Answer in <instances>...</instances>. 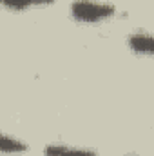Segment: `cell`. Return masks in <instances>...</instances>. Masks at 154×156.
Listing matches in <instances>:
<instances>
[{
    "label": "cell",
    "instance_id": "6",
    "mask_svg": "<svg viewBox=\"0 0 154 156\" xmlns=\"http://www.w3.org/2000/svg\"><path fill=\"white\" fill-rule=\"evenodd\" d=\"M127 156H132V154H127Z\"/></svg>",
    "mask_w": 154,
    "mask_h": 156
},
{
    "label": "cell",
    "instance_id": "4",
    "mask_svg": "<svg viewBox=\"0 0 154 156\" xmlns=\"http://www.w3.org/2000/svg\"><path fill=\"white\" fill-rule=\"evenodd\" d=\"M27 151H29V145L24 140L0 131V154L2 156H18Z\"/></svg>",
    "mask_w": 154,
    "mask_h": 156
},
{
    "label": "cell",
    "instance_id": "3",
    "mask_svg": "<svg viewBox=\"0 0 154 156\" xmlns=\"http://www.w3.org/2000/svg\"><path fill=\"white\" fill-rule=\"evenodd\" d=\"M127 44H129V49L138 56H151L152 55V35L149 31L138 29V31L131 33L127 38Z\"/></svg>",
    "mask_w": 154,
    "mask_h": 156
},
{
    "label": "cell",
    "instance_id": "1",
    "mask_svg": "<svg viewBox=\"0 0 154 156\" xmlns=\"http://www.w3.org/2000/svg\"><path fill=\"white\" fill-rule=\"evenodd\" d=\"M118 13L113 2L105 0H73L69 5V15L78 24L96 26L113 20Z\"/></svg>",
    "mask_w": 154,
    "mask_h": 156
},
{
    "label": "cell",
    "instance_id": "5",
    "mask_svg": "<svg viewBox=\"0 0 154 156\" xmlns=\"http://www.w3.org/2000/svg\"><path fill=\"white\" fill-rule=\"evenodd\" d=\"M54 2L56 0H0V5L4 9L22 13V11H31V9H40V7L53 5Z\"/></svg>",
    "mask_w": 154,
    "mask_h": 156
},
{
    "label": "cell",
    "instance_id": "2",
    "mask_svg": "<svg viewBox=\"0 0 154 156\" xmlns=\"http://www.w3.org/2000/svg\"><path fill=\"white\" fill-rule=\"evenodd\" d=\"M44 156H98L94 149L69 145V144H47L44 147Z\"/></svg>",
    "mask_w": 154,
    "mask_h": 156
}]
</instances>
